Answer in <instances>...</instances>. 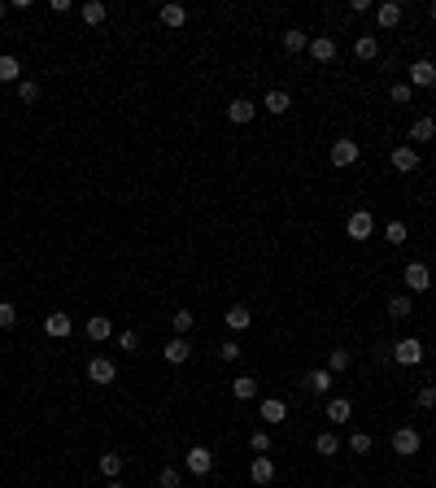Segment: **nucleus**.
Returning <instances> with one entry per match:
<instances>
[{
  "label": "nucleus",
  "instance_id": "5701e85b",
  "mask_svg": "<svg viewBox=\"0 0 436 488\" xmlns=\"http://www.w3.org/2000/svg\"><path fill=\"white\" fill-rule=\"evenodd\" d=\"M0 83H22V61L13 53H0Z\"/></svg>",
  "mask_w": 436,
  "mask_h": 488
},
{
  "label": "nucleus",
  "instance_id": "f704fd0d",
  "mask_svg": "<svg viewBox=\"0 0 436 488\" xmlns=\"http://www.w3.org/2000/svg\"><path fill=\"white\" fill-rule=\"evenodd\" d=\"M305 44H310V35H305V31H297V27L284 35V48H288V53H305Z\"/></svg>",
  "mask_w": 436,
  "mask_h": 488
},
{
  "label": "nucleus",
  "instance_id": "09e8293b",
  "mask_svg": "<svg viewBox=\"0 0 436 488\" xmlns=\"http://www.w3.org/2000/svg\"><path fill=\"white\" fill-rule=\"evenodd\" d=\"M0 388H5V379H0Z\"/></svg>",
  "mask_w": 436,
  "mask_h": 488
},
{
  "label": "nucleus",
  "instance_id": "cd10ccee",
  "mask_svg": "<svg viewBox=\"0 0 436 488\" xmlns=\"http://www.w3.org/2000/svg\"><path fill=\"white\" fill-rule=\"evenodd\" d=\"M349 367H353V353H349V349H331V353H327V371H331V375H341V371H349Z\"/></svg>",
  "mask_w": 436,
  "mask_h": 488
},
{
  "label": "nucleus",
  "instance_id": "72a5a7b5",
  "mask_svg": "<svg viewBox=\"0 0 436 488\" xmlns=\"http://www.w3.org/2000/svg\"><path fill=\"white\" fill-rule=\"evenodd\" d=\"M410 310H415V305H410V297H406V292L389 297V314H393V319H410Z\"/></svg>",
  "mask_w": 436,
  "mask_h": 488
},
{
  "label": "nucleus",
  "instance_id": "58836bf2",
  "mask_svg": "<svg viewBox=\"0 0 436 488\" xmlns=\"http://www.w3.org/2000/svg\"><path fill=\"white\" fill-rule=\"evenodd\" d=\"M415 401H419L423 410H436V383H423V388L415 393Z\"/></svg>",
  "mask_w": 436,
  "mask_h": 488
},
{
  "label": "nucleus",
  "instance_id": "423d86ee",
  "mask_svg": "<svg viewBox=\"0 0 436 488\" xmlns=\"http://www.w3.org/2000/svg\"><path fill=\"white\" fill-rule=\"evenodd\" d=\"M393 362H401V367H419V362H423V345H419L415 336L397 340V345H393Z\"/></svg>",
  "mask_w": 436,
  "mask_h": 488
},
{
  "label": "nucleus",
  "instance_id": "4468645a",
  "mask_svg": "<svg viewBox=\"0 0 436 488\" xmlns=\"http://www.w3.org/2000/svg\"><path fill=\"white\" fill-rule=\"evenodd\" d=\"M249 480H253V484H271V480H275V462H271L266 453H253V462H249Z\"/></svg>",
  "mask_w": 436,
  "mask_h": 488
},
{
  "label": "nucleus",
  "instance_id": "4be33fe9",
  "mask_svg": "<svg viewBox=\"0 0 436 488\" xmlns=\"http://www.w3.org/2000/svg\"><path fill=\"white\" fill-rule=\"evenodd\" d=\"M349 419H353V401L331 397V401H327V423H349Z\"/></svg>",
  "mask_w": 436,
  "mask_h": 488
},
{
  "label": "nucleus",
  "instance_id": "39448f33",
  "mask_svg": "<svg viewBox=\"0 0 436 488\" xmlns=\"http://www.w3.org/2000/svg\"><path fill=\"white\" fill-rule=\"evenodd\" d=\"M305 53H310L319 66H327V61H336V53H341V48H336V40H331V35H310Z\"/></svg>",
  "mask_w": 436,
  "mask_h": 488
},
{
  "label": "nucleus",
  "instance_id": "0eeeda50",
  "mask_svg": "<svg viewBox=\"0 0 436 488\" xmlns=\"http://www.w3.org/2000/svg\"><path fill=\"white\" fill-rule=\"evenodd\" d=\"M401 279H406V288H410V292H428V288H432V270H428L423 262H406Z\"/></svg>",
  "mask_w": 436,
  "mask_h": 488
},
{
  "label": "nucleus",
  "instance_id": "c756f323",
  "mask_svg": "<svg viewBox=\"0 0 436 488\" xmlns=\"http://www.w3.org/2000/svg\"><path fill=\"white\" fill-rule=\"evenodd\" d=\"M162 27H184V22H188V9L184 5H162Z\"/></svg>",
  "mask_w": 436,
  "mask_h": 488
},
{
  "label": "nucleus",
  "instance_id": "2eb2a0df",
  "mask_svg": "<svg viewBox=\"0 0 436 488\" xmlns=\"http://www.w3.org/2000/svg\"><path fill=\"white\" fill-rule=\"evenodd\" d=\"M253 114H258V105H253V100H244V96H236V100H227V118H232L236 126H244V122H253Z\"/></svg>",
  "mask_w": 436,
  "mask_h": 488
},
{
  "label": "nucleus",
  "instance_id": "412c9836",
  "mask_svg": "<svg viewBox=\"0 0 436 488\" xmlns=\"http://www.w3.org/2000/svg\"><path fill=\"white\" fill-rule=\"evenodd\" d=\"M262 109L279 118V114H288V109H293V96H288V92H279V88H275V92H266V100H262Z\"/></svg>",
  "mask_w": 436,
  "mask_h": 488
},
{
  "label": "nucleus",
  "instance_id": "9b49d317",
  "mask_svg": "<svg viewBox=\"0 0 436 488\" xmlns=\"http://www.w3.org/2000/svg\"><path fill=\"white\" fill-rule=\"evenodd\" d=\"M305 393H310V397H327V393H331V371H327V367L305 371Z\"/></svg>",
  "mask_w": 436,
  "mask_h": 488
},
{
  "label": "nucleus",
  "instance_id": "f3484780",
  "mask_svg": "<svg viewBox=\"0 0 436 488\" xmlns=\"http://www.w3.org/2000/svg\"><path fill=\"white\" fill-rule=\"evenodd\" d=\"M70 331H74V319H70V314H48V319H44V336L66 340Z\"/></svg>",
  "mask_w": 436,
  "mask_h": 488
},
{
  "label": "nucleus",
  "instance_id": "a211bd4d",
  "mask_svg": "<svg viewBox=\"0 0 436 488\" xmlns=\"http://www.w3.org/2000/svg\"><path fill=\"white\" fill-rule=\"evenodd\" d=\"M223 323L232 327V331H244V327H253V310H249V305H227Z\"/></svg>",
  "mask_w": 436,
  "mask_h": 488
},
{
  "label": "nucleus",
  "instance_id": "6ab92c4d",
  "mask_svg": "<svg viewBox=\"0 0 436 488\" xmlns=\"http://www.w3.org/2000/svg\"><path fill=\"white\" fill-rule=\"evenodd\" d=\"M83 331H88V340H96V345H100V340H110V336H114V323H110L105 314H92Z\"/></svg>",
  "mask_w": 436,
  "mask_h": 488
},
{
  "label": "nucleus",
  "instance_id": "f257e3e1",
  "mask_svg": "<svg viewBox=\"0 0 436 488\" xmlns=\"http://www.w3.org/2000/svg\"><path fill=\"white\" fill-rule=\"evenodd\" d=\"M419 449H423V436H419L415 427H397V432H393V453H397V458H415Z\"/></svg>",
  "mask_w": 436,
  "mask_h": 488
},
{
  "label": "nucleus",
  "instance_id": "aec40b11",
  "mask_svg": "<svg viewBox=\"0 0 436 488\" xmlns=\"http://www.w3.org/2000/svg\"><path fill=\"white\" fill-rule=\"evenodd\" d=\"M353 57H358V61H375V57H379V40H375V35H358V40H353Z\"/></svg>",
  "mask_w": 436,
  "mask_h": 488
},
{
  "label": "nucleus",
  "instance_id": "6e6552de",
  "mask_svg": "<svg viewBox=\"0 0 436 488\" xmlns=\"http://www.w3.org/2000/svg\"><path fill=\"white\" fill-rule=\"evenodd\" d=\"M406 74H410V79H406L410 88H432V83H436V66H432L428 57H419V61H410V70H406Z\"/></svg>",
  "mask_w": 436,
  "mask_h": 488
},
{
  "label": "nucleus",
  "instance_id": "f8f14e48",
  "mask_svg": "<svg viewBox=\"0 0 436 488\" xmlns=\"http://www.w3.org/2000/svg\"><path fill=\"white\" fill-rule=\"evenodd\" d=\"M401 18H406V9L397 5V0H384V5H375V22L384 31H393V27H401Z\"/></svg>",
  "mask_w": 436,
  "mask_h": 488
},
{
  "label": "nucleus",
  "instance_id": "7c9ffc66",
  "mask_svg": "<svg viewBox=\"0 0 436 488\" xmlns=\"http://www.w3.org/2000/svg\"><path fill=\"white\" fill-rule=\"evenodd\" d=\"M314 453H323V458L341 453V441H336V432H319V436H314Z\"/></svg>",
  "mask_w": 436,
  "mask_h": 488
},
{
  "label": "nucleus",
  "instance_id": "79ce46f5",
  "mask_svg": "<svg viewBox=\"0 0 436 488\" xmlns=\"http://www.w3.org/2000/svg\"><path fill=\"white\" fill-rule=\"evenodd\" d=\"M389 92H393V105H410V92H415V88H410V83H393Z\"/></svg>",
  "mask_w": 436,
  "mask_h": 488
},
{
  "label": "nucleus",
  "instance_id": "393cba45",
  "mask_svg": "<svg viewBox=\"0 0 436 488\" xmlns=\"http://www.w3.org/2000/svg\"><path fill=\"white\" fill-rule=\"evenodd\" d=\"M384 240H389V244H406L410 240V227L401 218H389V222H384Z\"/></svg>",
  "mask_w": 436,
  "mask_h": 488
},
{
  "label": "nucleus",
  "instance_id": "bb28decb",
  "mask_svg": "<svg viewBox=\"0 0 436 488\" xmlns=\"http://www.w3.org/2000/svg\"><path fill=\"white\" fill-rule=\"evenodd\" d=\"M253 393H258L253 375H236V379H232V397H236V401H253Z\"/></svg>",
  "mask_w": 436,
  "mask_h": 488
},
{
  "label": "nucleus",
  "instance_id": "20e7f679",
  "mask_svg": "<svg viewBox=\"0 0 436 488\" xmlns=\"http://www.w3.org/2000/svg\"><path fill=\"white\" fill-rule=\"evenodd\" d=\"M184 467H188V475H210L214 471V453L205 449V445H192L184 453Z\"/></svg>",
  "mask_w": 436,
  "mask_h": 488
},
{
  "label": "nucleus",
  "instance_id": "dca6fc26",
  "mask_svg": "<svg viewBox=\"0 0 436 488\" xmlns=\"http://www.w3.org/2000/svg\"><path fill=\"white\" fill-rule=\"evenodd\" d=\"M258 415H262V423H271V427H275V423H288V405L279 401V397H266V401L258 405Z\"/></svg>",
  "mask_w": 436,
  "mask_h": 488
},
{
  "label": "nucleus",
  "instance_id": "1a4fd4ad",
  "mask_svg": "<svg viewBox=\"0 0 436 488\" xmlns=\"http://www.w3.org/2000/svg\"><path fill=\"white\" fill-rule=\"evenodd\" d=\"M162 357H166L170 367H184L188 357H192V345H188V336H175V340H166V345H162Z\"/></svg>",
  "mask_w": 436,
  "mask_h": 488
},
{
  "label": "nucleus",
  "instance_id": "7ed1b4c3",
  "mask_svg": "<svg viewBox=\"0 0 436 488\" xmlns=\"http://www.w3.org/2000/svg\"><path fill=\"white\" fill-rule=\"evenodd\" d=\"M358 157H363V148H358V140H349V136H341L336 144H331V166H358Z\"/></svg>",
  "mask_w": 436,
  "mask_h": 488
},
{
  "label": "nucleus",
  "instance_id": "9d476101",
  "mask_svg": "<svg viewBox=\"0 0 436 488\" xmlns=\"http://www.w3.org/2000/svg\"><path fill=\"white\" fill-rule=\"evenodd\" d=\"M88 379H92V383H114V379H118L114 357H92V362H88Z\"/></svg>",
  "mask_w": 436,
  "mask_h": 488
},
{
  "label": "nucleus",
  "instance_id": "c85d7f7f",
  "mask_svg": "<svg viewBox=\"0 0 436 488\" xmlns=\"http://www.w3.org/2000/svg\"><path fill=\"white\" fill-rule=\"evenodd\" d=\"M96 467H100V475H105V480H118V475H122V453H100Z\"/></svg>",
  "mask_w": 436,
  "mask_h": 488
},
{
  "label": "nucleus",
  "instance_id": "473e14b6",
  "mask_svg": "<svg viewBox=\"0 0 436 488\" xmlns=\"http://www.w3.org/2000/svg\"><path fill=\"white\" fill-rule=\"evenodd\" d=\"M192 323H196V314H192V310H175V319H170L175 336H188V331H192Z\"/></svg>",
  "mask_w": 436,
  "mask_h": 488
},
{
  "label": "nucleus",
  "instance_id": "a878e982",
  "mask_svg": "<svg viewBox=\"0 0 436 488\" xmlns=\"http://www.w3.org/2000/svg\"><path fill=\"white\" fill-rule=\"evenodd\" d=\"M79 18L88 22V27H100V22H105V18H110V9H105V5H100V0H88V5L79 9Z\"/></svg>",
  "mask_w": 436,
  "mask_h": 488
},
{
  "label": "nucleus",
  "instance_id": "ddd939ff",
  "mask_svg": "<svg viewBox=\"0 0 436 488\" xmlns=\"http://www.w3.org/2000/svg\"><path fill=\"white\" fill-rule=\"evenodd\" d=\"M393 170H401V174L419 170V148H415V144H397V148H393Z\"/></svg>",
  "mask_w": 436,
  "mask_h": 488
},
{
  "label": "nucleus",
  "instance_id": "4c0bfd02",
  "mask_svg": "<svg viewBox=\"0 0 436 488\" xmlns=\"http://www.w3.org/2000/svg\"><path fill=\"white\" fill-rule=\"evenodd\" d=\"M249 449L253 453H271V432H253L249 436Z\"/></svg>",
  "mask_w": 436,
  "mask_h": 488
},
{
  "label": "nucleus",
  "instance_id": "e433bc0d",
  "mask_svg": "<svg viewBox=\"0 0 436 488\" xmlns=\"http://www.w3.org/2000/svg\"><path fill=\"white\" fill-rule=\"evenodd\" d=\"M179 484H184V475H179L175 467H162V471H158V488H179Z\"/></svg>",
  "mask_w": 436,
  "mask_h": 488
},
{
  "label": "nucleus",
  "instance_id": "37998d69",
  "mask_svg": "<svg viewBox=\"0 0 436 488\" xmlns=\"http://www.w3.org/2000/svg\"><path fill=\"white\" fill-rule=\"evenodd\" d=\"M118 349H126V353L140 349V336H136V331H122V336H118Z\"/></svg>",
  "mask_w": 436,
  "mask_h": 488
},
{
  "label": "nucleus",
  "instance_id": "a18cd8bd",
  "mask_svg": "<svg viewBox=\"0 0 436 488\" xmlns=\"http://www.w3.org/2000/svg\"><path fill=\"white\" fill-rule=\"evenodd\" d=\"M9 9H13V5H0V18H9Z\"/></svg>",
  "mask_w": 436,
  "mask_h": 488
},
{
  "label": "nucleus",
  "instance_id": "de8ad7c7",
  "mask_svg": "<svg viewBox=\"0 0 436 488\" xmlns=\"http://www.w3.org/2000/svg\"><path fill=\"white\" fill-rule=\"evenodd\" d=\"M105 488H122V484H118V480H110V484H105Z\"/></svg>",
  "mask_w": 436,
  "mask_h": 488
},
{
  "label": "nucleus",
  "instance_id": "a19ab883",
  "mask_svg": "<svg viewBox=\"0 0 436 488\" xmlns=\"http://www.w3.org/2000/svg\"><path fill=\"white\" fill-rule=\"evenodd\" d=\"M240 353H244V349H240L236 340H227V345H218V357H223V362H240Z\"/></svg>",
  "mask_w": 436,
  "mask_h": 488
},
{
  "label": "nucleus",
  "instance_id": "c03bdc74",
  "mask_svg": "<svg viewBox=\"0 0 436 488\" xmlns=\"http://www.w3.org/2000/svg\"><path fill=\"white\" fill-rule=\"evenodd\" d=\"M349 13H371V0H349Z\"/></svg>",
  "mask_w": 436,
  "mask_h": 488
},
{
  "label": "nucleus",
  "instance_id": "c9c22d12",
  "mask_svg": "<svg viewBox=\"0 0 436 488\" xmlns=\"http://www.w3.org/2000/svg\"><path fill=\"white\" fill-rule=\"evenodd\" d=\"M371 445H375L371 432H353V436H349V449H353V453H371Z\"/></svg>",
  "mask_w": 436,
  "mask_h": 488
},
{
  "label": "nucleus",
  "instance_id": "f03ea898",
  "mask_svg": "<svg viewBox=\"0 0 436 488\" xmlns=\"http://www.w3.org/2000/svg\"><path fill=\"white\" fill-rule=\"evenodd\" d=\"M345 231H349V240H371V231H375V214L371 210H353L349 214V222H345Z\"/></svg>",
  "mask_w": 436,
  "mask_h": 488
},
{
  "label": "nucleus",
  "instance_id": "2f4dec72",
  "mask_svg": "<svg viewBox=\"0 0 436 488\" xmlns=\"http://www.w3.org/2000/svg\"><path fill=\"white\" fill-rule=\"evenodd\" d=\"M40 92H44V88H40L35 79H22V83H18V100H22V105H35Z\"/></svg>",
  "mask_w": 436,
  "mask_h": 488
},
{
  "label": "nucleus",
  "instance_id": "ea45409f",
  "mask_svg": "<svg viewBox=\"0 0 436 488\" xmlns=\"http://www.w3.org/2000/svg\"><path fill=\"white\" fill-rule=\"evenodd\" d=\"M13 323H18V310H13L9 301H0V331H9Z\"/></svg>",
  "mask_w": 436,
  "mask_h": 488
},
{
  "label": "nucleus",
  "instance_id": "49530a36",
  "mask_svg": "<svg viewBox=\"0 0 436 488\" xmlns=\"http://www.w3.org/2000/svg\"><path fill=\"white\" fill-rule=\"evenodd\" d=\"M428 13H432V22H436V0H432V5H428Z\"/></svg>",
  "mask_w": 436,
  "mask_h": 488
},
{
  "label": "nucleus",
  "instance_id": "b1692460",
  "mask_svg": "<svg viewBox=\"0 0 436 488\" xmlns=\"http://www.w3.org/2000/svg\"><path fill=\"white\" fill-rule=\"evenodd\" d=\"M410 140H415V144L436 140V118H415V122H410Z\"/></svg>",
  "mask_w": 436,
  "mask_h": 488
}]
</instances>
